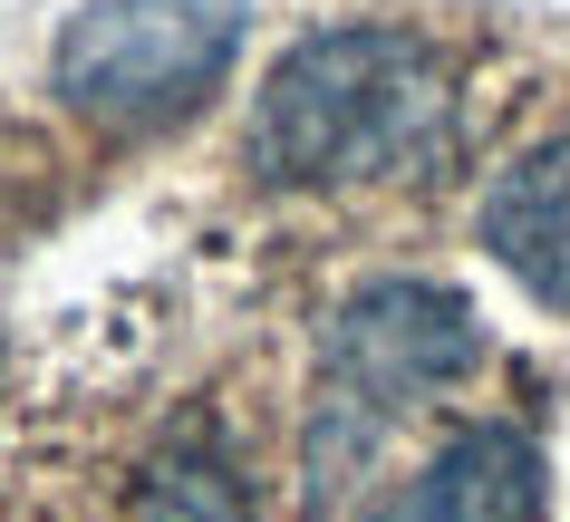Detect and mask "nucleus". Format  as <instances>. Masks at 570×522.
<instances>
[{
    "label": "nucleus",
    "instance_id": "obj_1",
    "mask_svg": "<svg viewBox=\"0 0 570 522\" xmlns=\"http://www.w3.org/2000/svg\"><path fill=\"white\" fill-rule=\"evenodd\" d=\"M454 136V88L396 30H309L262 78L242 165L281 194H348L435 165Z\"/></svg>",
    "mask_w": 570,
    "mask_h": 522
},
{
    "label": "nucleus",
    "instance_id": "obj_5",
    "mask_svg": "<svg viewBox=\"0 0 570 522\" xmlns=\"http://www.w3.org/2000/svg\"><path fill=\"white\" fill-rule=\"evenodd\" d=\"M474 233H483V252H493L532 301L570 309V136L512 155L503 175L483 185Z\"/></svg>",
    "mask_w": 570,
    "mask_h": 522
},
{
    "label": "nucleus",
    "instance_id": "obj_4",
    "mask_svg": "<svg viewBox=\"0 0 570 522\" xmlns=\"http://www.w3.org/2000/svg\"><path fill=\"white\" fill-rule=\"evenodd\" d=\"M541 513H551L541 503V445L522 426H464L367 522H541Z\"/></svg>",
    "mask_w": 570,
    "mask_h": 522
},
{
    "label": "nucleus",
    "instance_id": "obj_3",
    "mask_svg": "<svg viewBox=\"0 0 570 522\" xmlns=\"http://www.w3.org/2000/svg\"><path fill=\"white\" fill-rule=\"evenodd\" d=\"M252 0H88L59 30V97L97 126L175 117L233 68Z\"/></svg>",
    "mask_w": 570,
    "mask_h": 522
},
{
    "label": "nucleus",
    "instance_id": "obj_2",
    "mask_svg": "<svg viewBox=\"0 0 570 522\" xmlns=\"http://www.w3.org/2000/svg\"><path fill=\"white\" fill-rule=\"evenodd\" d=\"M474 368H483V319L464 309V290L406 272L348 290L320 338V377H309V435H301L309 493L348 484L425 397H445Z\"/></svg>",
    "mask_w": 570,
    "mask_h": 522
},
{
    "label": "nucleus",
    "instance_id": "obj_6",
    "mask_svg": "<svg viewBox=\"0 0 570 522\" xmlns=\"http://www.w3.org/2000/svg\"><path fill=\"white\" fill-rule=\"evenodd\" d=\"M126 522H252V493L213 445H165L126 484Z\"/></svg>",
    "mask_w": 570,
    "mask_h": 522
}]
</instances>
